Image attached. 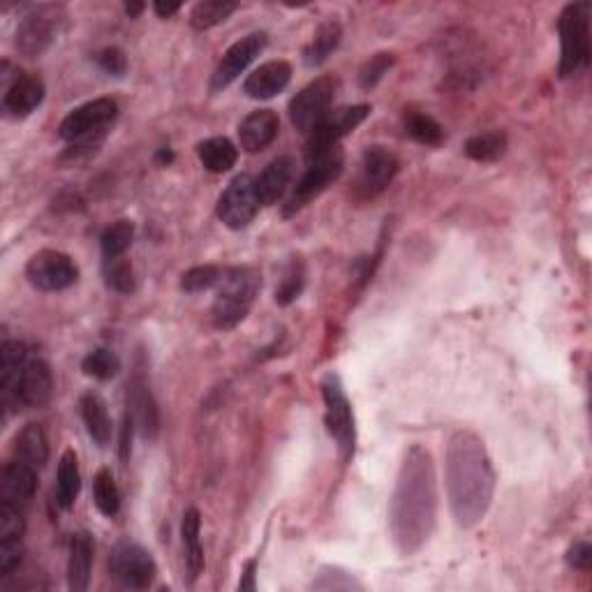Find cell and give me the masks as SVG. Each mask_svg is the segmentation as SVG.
Returning <instances> with one entry per match:
<instances>
[{"instance_id":"1","label":"cell","mask_w":592,"mask_h":592,"mask_svg":"<svg viewBox=\"0 0 592 592\" xmlns=\"http://www.w3.org/2000/svg\"><path fill=\"white\" fill-rule=\"evenodd\" d=\"M438 523V479L431 451L412 444L405 451L389 505L391 539L398 553L414 555L424 549Z\"/></svg>"},{"instance_id":"2","label":"cell","mask_w":592,"mask_h":592,"mask_svg":"<svg viewBox=\"0 0 592 592\" xmlns=\"http://www.w3.org/2000/svg\"><path fill=\"white\" fill-rule=\"evenodd\" d=\"M444 481L454 521L470 530L484 521L495 493V470L484 440L472 431H456L447 444Z\"/></svg>"},{"instance_id":"3","label":"cell","mask_w":592,"mask_h":592,"mask_svg":"<svg viewBox=\"0 0 592 592\" xmlns=\"http://www.w3.org/2000/svg\"><path fill=\"white\" fill-rule=\"evenodd\" d=\"M262 290V273L255 266H229L227 276L216 287L211 317L218 329L227 331L239 327L255 306Z\"/></svg>"},{"instance_id":"4","label":"cell","mask_w":592,"mask_h":592,"mask_svg":"<svg viewBox=\"0 0 592 592\" xmlns=\"http://www.w3.org/2000/svg\"><path fill=\"white\" fill-rule=\"evenodd\" d=\"M590 14L592 5L588 0L579 3H569L560 12L558 19V33H560V65L558 74L560 79L574 77L588 70L590 65Z\"/></svg>"},{"instance_id":"5","label":"cell","mask_w":592,"mask_h":592,"mask_svg":"<svg viewBox=\"0 0 592 592\" xmlns=\"http://www.w3.org/2000/svg\"><path fill=\"white\" fill-rule=\"evenodd\" d=\"M345 169V153L338 148H331V151L317 155V158L308 160V169L294 185V192L287 199L283 216L292 218L299 213L303 206H308L315 197H320L324 190L329 188L333 181H338V176L343 174Z\"/></svg>"},{"instance_id":"6","label":"cell","mask_w":592,"mask_h":592,"mask_svg":"<svg viewBox=\"0 0 592 592\" xmlns=\"http://www.w3.org/2000/svg\"><path fill=\"white\" fill-rule=\"evenodd\" d=\"M322 398H324V407H327L324 421H327L331 438L336 440L343 461H350L354 456V447H357V426H354L352 403L350 398H347L338 375L331 373L324 377Z\"/></svg>"},{"instance_id":"7","label":"cell","mask_w":592,"mask_h":592,"mask_svg":"<svg viewBox=\"0 0 592 592\" xmlns=\"http://www.w3.org/2000/svg\"><path fill=\"white\" fill-rule=\"evenodd\" d=\"M109 574L121 588L146 590L155 581L158 565H155L153 555L142 544L123 539L111 549Z\"/></svg>"},{"instance_id":"8","label":"cell","mask_w":592,"mask_h":592,"mask_svg":"<svg viewBox=\"0 0 592 592\" xmlns=\"http://www.w3.org/2000/svg\"><path fill=\"white\" fill-rule=\"evenodd\" d=\"M336 93V77H317L315 81H310L290 102V121L294 128L303 132V135H310L327 118L333 100H336Z\"/></svg>"},{"instance_id":"9","label":"cell","mask_w":592,"mask_h":592,"mask_svg":"<svg viewBox=\"0 0 592 592\" xmlns=\"http://www.w3.org/2000/svg\"><path fill=\"white\" fill-rule=\"evenodd\" d=\"M63 19V7L58 5H35L24 19L19 21L14 44L19 54L26 58H40L56 40L58 24Z\"/></svg>"},{"instance_id":"10","label":"cell","mask_w":592,"mask_h":592,"mask_svg":"<svg viewBox=\"0 0 592 592\" xmlns=\"http://www.w3.org/2000/svg\"><path fill=\"white\" fill-rule=\"evenodd\" d=\"M398 169H401V162H398L396 153H391L384 146H368L364 155H361L357 179L352 185L354 197L359 202L380 197L389 188L391 181L396 179Z\"/></svg>"},{"instance_id":"11","label":"cell","mask_w":592,"mask_h":592,"mask_svg":"<svg viewBox=\"0 0 592 592\" xmlns=\"http://www.w3.org/2000/svg\"><path fill=\"white\" fill-rule=\"evenodd\" d=\"M259 206H262V202L257 197L255 179L250 174H239L234 176L232 183L220 195L216 213L222 225L234 229V232H241L255 220Z\"/></svg>"},{"instance_id":"12","label":"cell","mask_w":592,"mask_h":592,"mask_svg":"<svg viewBox=\"0 0 592 592\" xmlns=\"http://www.w3.org/2000/svg\"><path fill=\"white\" fill-rule=\"evenodd\" d=\"M368 116H370L368 105L340 107L336 111H329L327 118H324V121L308 135L306 158L313 160L317 155L331 151V148H338L340 139H345L350 132L357 130Z\"/></svg>"},{"instance_id":"13","label":"cell","mask_w":592,"mask_h":592,"mask_svg":"<svg viewBox=\"0 0 592 592\" xmlns=\"http://www.w3.org/2000/svg\"><path fill=\"white\" fill-rule=\"evenodd\" d=\"M26 278L40 292H63L79 280V266L58 250H40L26 266Z\"/></svg>"},{"instance_id":"14","label":"cell","mask_w":592,"mask_h":592,"mask_svg":"<svg viewBox=\"0 0 592 592\" xmlns=\"http://www.w3.org/2000/svg\"><path fill=\"white\" fill-rule=\"evenodd\" d=\"M118 105L111 98H98L86 102L77 109H72L68 116L63 118L58 135L65 142H79V139L95 137V135H107V128L116 121Z\"/></svg>"},{"instance_id":"15","label":"cell","mask_w":592,"mask_h":592,"mask_svg":"<svg viewBox=\"0 0 592 592\" xmlns=\"http://www.w3.org/2000/svg\"><path fill=\"white\" fill-rule=\"evenodd\" d=\"M54 396V373L49 361L40 354H28L14 389L12 410L17 407H44Z\"/></svg>"},{"instance_id":"16","label":"cell","mask_w":592,"mask_h":592,"mask_svg":"<svg viewBox=\"0 0 592 592\" xmlns=\"http://www.w3.org/2000/svg\"><path fill=\"white\" fill-rule=\"evenodd\" d=\"M266 33H250L241 37L239 42H234L225 54H222L216 72L211 77V93L225 91L227 86H232L243 72L250 68V63L262 54L266 49Z\"/></svg>"},{"instance_id":"17","label":"cell","mask_w":592,"mask_h":592,"mask_svg":"<svg viewBox=\"0 0 592 592\" xmlns=\"http://www.w3.org/2000/svg\"><path fill=\"white\" fill-rule=\"evenodd\" d=\"M128 414L135 419L137 431L142 438L153 440L160 431V410L155 403L151 384H148L146 370L137 368L128 384Z\"/></svg>"},{"instance_id":"18","label":"cell","mask_w":592,"mask_h":592,"mask_svg":"<svg viewBox=\"0 0 592 592\" xmlns=\"http://www.w3.org/2000/svg\"><path fill=\"white\" fill-rule=\"evenodd\" d=\"M37 491V470L19 458L5 463L0 475V502L26 509Z\"/></svg>"},{"instance_id":"19","label":"cell","mask_w":592,"mask_h":592,"mask_svg":"<svg viewBox=\"0 0 592 592\" xmlns=\"http://www.w3.org/2000/svg\"><path fill=\"white\" fill-rule=\"evenodd\" d=\"M44 84L35 74L19 72L10 86H5L3 109L7 116L24 118L31 116L33 111L44 102Z\"/></svg>"},{"instance_id":"20","label":"cell","mask_w":592,"mask_h":592,"mask_svg":"<svg viewBox=\"0 0 592 592\" xmlns=\"http://www.w3.org/2000/svg\"><path fill=\"white\" fill-rule=\"evenodd\" d=\"M292 79V65L287 61H269L259 65L243 81V93L253 100H271L283 93Z\"/></svg>"},{"instance_id":"21","label":"cell","mask_w":592,"mask_h":592,"mask_svg":"<svg viewBox=\"0 0 592 592\" xmlns=\"http://www.w3.org/2000/svg\"><path fill=\"white\" fill-rule=\"evenodd\" d=\"M280 132V118L273 109H257L239 125V142L246 153H259L273 144Z\"/></svg>"},{"instance_id":"22","label":"cell","mask_w":592,"mask_h":592,"mask_svg":"<svg viewBox=\"0 0 592 592\" xmlns=\"http://www.w3.org/2000/svg\"><path fill=\"white\" fill-rule=\"evenodd\" d=\"M294 169L296 162L292 155H278L276 160H271L264 167V172L255 179L257 197L262 206H273L285 197V192L294 179Z\"/></svg>"},{"instance_id":"23","label":"cell","mask_w":592,"mask_h":592,"mask_svg":"<svg viewBox=\"0 0 592 592\" xmlns=\"http://www.w3.org/2000/svg\"><path fill=\"white\" fill-rule=\"evenodd\" d=\"M28 347L19 340H5L0 347V394H3V407L10 414L12 401H14V389H17L21 368H24L28 359Z\"/></svg>"},{"instance_id":"24","label":"cell","mask_w":592,"mask_h":592,"mask_svg":"<svg viewBox=\"0 0 592 592\" xmlns=\"http://www.w3.org/2000/svg\"><path fill=\"white\" fill-rule=\"evenodd\" d=\"M79 410L91 440L98 444V447L105 449L111 442V417H109L105 398L95 394V391H88V394L81 396Z\"/></svg>"},{"instance_id":"25","label":"cell","mask_w":592,"mask_h":592,"mask_svg":"<svg viewBox=\"0 0 592 592\" xmlns=\"http://www.w3.org/2000/svg\"><path fill=\"white\" fill-rule=\"evenodd\" d=\"M93 569V539L86 532L72 537L68 558V588L72 592H84L91 583Z\"/></svg>"},{"instance_id":"26","label":"cell","mask_w":592,"mask_h":592,"mask_svg":"<svg viewBox=\"0 0 592 592\" xmlns=\"http://www.w3.org/2000/svg\"><path fill=\"white\" fill-rule=\"evenodd\" d=\"M199 530H202V518L195 507H190L183 514L181 525V537L185 546V567H188V583L192 586L199 579V574L204 572V549L199 544Z\"/></svg>"},{"instance_id":"27","label":"cell","mask_w":592,"mask_h":592,"mask_svg":"<svg viewBox=\"0 0 592 592\" xmlns=\"http://www.w3.org/2000/svg\"><path fill=\"white\" fill-rule=\"evenodd\" d=\"M197 155L211 174H225L239 160V148L227 137H211L197 146Z\"/></svg>"},{"instance_id":"28","label":"cell","mask_w":592,"mask_h":592,"mask_svg":"<svg viewBox=\"0 0 592 592\" xmlns=\"http://www.w3.org/2000/svg\"><path fill=\"white\" fill-rule=\"evenodd\" d=\"M340 37H343V28H340L338 21H327L317 28L313 40L308 42V47L303 49V63L308 68H320L331 58L333 51L338 49Z\"/></svg>"},{"instance_id":"29","label":"cell","mask_w":592,"mask_h":592,"mask_svg":"<svg viewBox=\"0 0 592 592\" xmlns=\"http://www.w3.org/2000/svg\"><path fill=\"white\" fill-rule=\"evenodd\" d=\"M14 456L19 461L33 465L35 470H40L49 461V442L47 433L40 424H28L24 431L19 433L17 447H14Z\"/></svg>"},{"instance_id":"30","label":"cell","mask_w":592,"mask_h":592,"mask_svg":"<svg viewBox=\"0 0 592 592\" xmlns=\"http://www.w3.org/2000/svg\"><path fill=\"white\" fill-rule=\"evenodd\" d=\"M81 491V472L77 454L72 449L65 451L58 463V475H56V500L63 509H70L77 502V495Z\"/></svg>"},{"instance_id":"31","label":"cell","mask_w":592,"mask_h":592,"mask_svg":"<svg viewBox=\"0 0 592 592\" xmlns=\"http://www.w3.org/2000/svg\"><path fill=\"white\" fill-rule=\"evenodd\" d=\"M507 135L502 130L481 132L465 142V155L475 162H495L507 153Z\"/></svg>"},{"instance_id":"32","label":"cell","mask_w":592,"mask_h":592,"mask_svg":"<svg viewBox=\"0 0 592 592\" xmlns=\"http://www.w3.org/2000/svg\"><path fill=\"white\" fill-rule=\"evenodd\" d=\"M236 3L232 0H204L197 3L190 12V24L195 31H209V28L220 26L236 12Z\"/></svg>"},{"instance_id":"33","label":"cell","mask_w":592,"mask_h":592,"mask_svg":"<svg viewBox=\"0 0 592 592\" xmlns=\"http://www.w3.org/2000/svg\"><path fill=\"white\" fill-rule=\"evenodd\" d=\"M132 239H135V225H132V220L111 222V225L100 236L102 257L105 259L123 257L132 246Z\"/></svg>"},{"instance_id":"34","label":"cell","mask_w":592,"mask_h":592,"mask_svg":"<svg viewBox=\"0 0 592 592\" xmlns=\"http://www.w3.org/2000/svg\"><path fill=\"white\" fill-rule=\"evenodd\" d=\"M303 287H306V264H303L301 257H292L276 287L278 306H290V303H294L301 296Z\"/></svg>"},{"instance_id":"35","label":"cell","mask_w":592,"mask_h":592,"mask_svg":"<svg viewBox=\"0 0 592 592\" xmlns=\"http://www.w3.org/2000/svg\"><path fill=\"white\" fill-rule=\"evenodd\" d=\"M227 269H229V266H218V264L195 266V269L183 273L181 290L188 292V294L216 290V287L222 283V278L227 276Z\"/></svg>"},{"instance_id":"36","label":"cell","mask_w":592,"mask_h":592,"mask_svg":"<svg viewBox=\"0 0 592 592\" xmlns=\"http://www.w3.org/2000/svg\"><path fill=\"white\" fill-rule=\"evenodd\" d=\"M93 502L98 507V512L107 518H114L121 509V495H118V486L114 481L111 470L102 468L93 479Z\"/></svg>"},{"instance_id":"37","label":"cell","mask_w":592,"mask_h":592,"mask_svg":"<svg viewBox=\"0 0 592 592\" xmlns=\"http://www.w3.org/2000/svg\"><path fill=\"white\" fill-rule=\"evenodd\" d=\"M405 132L414 142L424 146H438L444 139L442 125L435 121L433 116L421 114V111H410V114L405 116Z\"/></svg>"},{"instance_id":"38","label":"cell","mask_w":592,"mask_h":592,"mask_svg":"<svg viewBox=\"0 0 592 592\" xmlns=\"http://www.w3.org/2000/svg\"><path fill=\"white\" fill-rule=\"evenodd\" d=\"M102 273H105V283L109 290H114L118 294H132L137 290L135 269H132L130 259L125 257L105 259V264H102Z\"/></svg>"},{"instance_id":"39","label":"cell","mask_w":592,"mask_h":592,"mask_svg":"<svg viewBox=\"0 0 592 592\" xmlns=\"http://www.w3.org/2000/svg\"><path fill=\"white\" fill-rule=\"evenodd\" d=\"M81 370H84L88 377L107 382L114 380L118 375V370H121V359L111 350H107V347H98V350L86 354L84 361H81Z\"/></svg>"},{"instance_id":"40","label":"cell","mask_w":592,"mask_h":592,"mask_svg":"<svg viewBox=\"0 0 592 592\" xmlns=\"http://www.w3.org/2000/svg\"><path fill=\"white\" fill-rule=\"evenodd\" d=\"M26 535V521L24 509L0 502V542L3 539H24Z\"/></svg>"},{"instance_id":"41","label":"cell","mask_w":592,"mask_h":592,"mask_svg":"<svg viewBox=\"0 0 592 592\" xmlns=\"http://www.w3.org/2000/svg\"><path fill=\"white\" fill-rule=\"evenodd\" d=\"M394 65V56L391 54H375L370 61L364 63V68L359 70V86L364 91H373V88L384 79V74Z\"/></svg>"},{"instance_id":"42","label":"cell","mask_w":592,"mask_h":592,"mask_svg":"<svg viewBox=\"0 0 592 592\" xmlns=\"http://www.w3.org/2000/svg\"><path fill=\"white\" fill-rule=\"evenodd\" d=\"M315 590H364V586L354 579L352 574L338 572V569H327L320 574V579L313 581Z\"/></svg>"},{"instance_id":"43","label":"cell","mask_w":592,"mask_h":592,"mask_svg":"<svg viewBox=\"0 0 592 592\" xmlns=\"http://www.w3.org/2000/svg\"><path fill=\"white\" fill-rule=\"evenodd\" d=\"M95 63L102 72L111 74V77H123L128 72V56L123 54L118 47H107L95 54Z\"/></svg>"},{"instance_id":"44","label":"cell","mask_w":592,"mask_h":592,"mask_svg":"<svg viewBox=\"0 0 592 592\" xmlns=\"http://www.w3.org/2000/svg\"><path fill=\"white\" fill-rule=\"evenodd\" d=\"M24 555V539H3L0 542V576H10L19 567Z\"/></svg>"},{"instance_id":"45","label":"cell","mask_w":592,"mask_h":592,"mask_svg":"<svg viewBox=\"0 0 592 592\" xmlns=\"http://www.w3.org/2000/svg\"><path fill=\"white\" fill-rule=\"evenodd\" d=\"M565 560L569 567L576 569V572H588L592 567V546L588 542L572 544L565 555Z\"/></svg>"},{"instance_id":"46","label":"cell","mask_w":592,"mask_h":592,"mask_svg":"<svg viewBox=\"0 0 592 592\" xmlns=\"http://www.w3.org/2000/svg\"><path fill=\"white\" fill-rule=\"evenodd\" d=\"M135 419L130 417L128 412H125L123 417V426H121V438H118V456H121L123 463L130 461V454H132V433H135Z\"/></svg>"},{"instance_id":"47","label":"cell","mask_w":592,"mask_h":592,"mask_svg":"<svg viewBox=\"0 0 592 592\" xmlns=\"http://www.w3.org/2000/svg\"><path fill=\"white\" fill-rule=\"evenodd\" d=\"M255 572H257V562L255 560H248L246 567H243V576H241V581H239V590L253 592L257 588Z\"/></svg>"},{"instance_id":"48","label":"cell","mask_w":592,"mask_h":592,"mask_svg":"<svg viewBox=\"0 0 592 592\" xmlns=\"http://www.w3.org/2000/svg\"><path fill=\"white\" fill-rule=\"evenodd\" d=\"M153 10H155V14H158V17L169 19L181 10V3H165V0H155Z\"/></svg>"},{"instance_id":"49","label":"cell","mask_w":592,"mask_h":592,"mask_svg":"<svg viewBox=\"0 0 592 592\" xmlns=\"http://www.w3.org/2000/svg\"><path fill=\"white\" fill-rule=\"evenodd\" d=\"M144 3H125V12L130 14V17H139V14L144 12Z\"/></svg>"},{"instance_id":"50","label":"cell","mask_w":592,"mask_h":592,"mask_svg":"<svg viewBox=\"0 0 592 592\" xmlns=\"http://www.w3.org/2000/svg\"><path fill=\"white\" fill-rule=\"evenodd\" d=\"M158 158H160L162 162H172V160H174V153H172V151H160V153H158Z\"/></svg>"}]
</instances>
